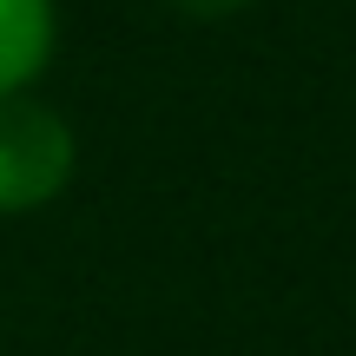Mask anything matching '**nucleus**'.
<instances>
[{
  "label": "nucleus",
  "mask_w": 356,
  "mask_h": 356,
  "mask_svg": "<svg viewBox=\"0 0 356 356\" xmlns=\"http://www.w3.org/2000/svg\"><path fill=\"white\" fill-rule=\"evenodd\" d=\"M73 165H79L73 126L53 106L0 92V218L40 211L47 198H60Z\"/></svg>",
  "instance_id": "1"
},
{
  "label": "nucleus",
  "mask_w": 356,
  "mask_h": 356,
  "mask_svg": "<svg viewBox=\"0 0 356 356\" xmlns=\"http://www.w3.org/2000/svg\"><path fill=\"white\" fill-rule=\"evenodd\" d=\"M53 53V0H0V92H20Z\"/></svg>",
  "instance_id": "2"
},
{
  "label": "nucleus",
  "mask_w": 356,
  "mask_h": 356,
  "mask_svg": "<svg viewBox=\"0 0 356 356\" xmlns=\"http://www.w3.org/2000/svg\"><path fill=\"white\" fill-rule=\"evenodd\" d=\"M185 20H231V13H244L251 0H172Z\"/></svg>",
  "instance_id": "3"
}]
</instances>
